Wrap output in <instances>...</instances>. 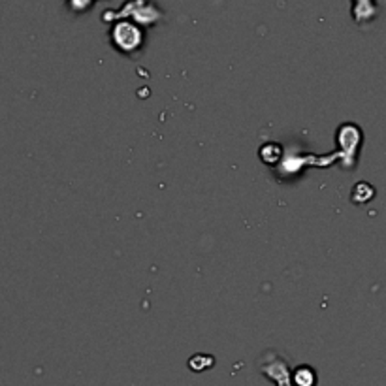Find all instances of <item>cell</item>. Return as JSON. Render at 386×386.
I'll return each instance as SVG.
<instances>
[{
    "mask_svg": "<svg viewBox=\"0 0 386 386\" xmlns=\"http://www.w3.org/2000/svg\"><path fill=\"white\" fill-rule=\"evenodd\" d=\"M375 196V188L368 183H358L352 191V200H355L356 204H366L369 200Z\"/></svg>",
    "mask_w": 386,
    "mask_h": 386,
    "instance_id": "1",
    "label": "cell"
}]
</instances>
